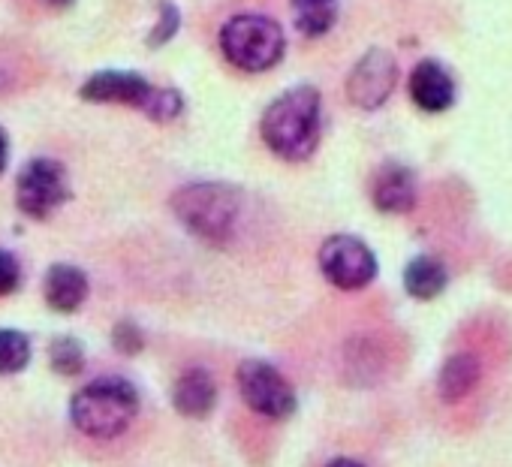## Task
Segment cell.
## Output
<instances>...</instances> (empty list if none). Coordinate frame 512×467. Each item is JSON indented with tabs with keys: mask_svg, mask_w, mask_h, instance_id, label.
<instances>
[{
	"mask_svg": "<svg viewBox=\"0 0 512 467\" xmlns=\"http://www.w3.org/2000/svg\"><path fill=\"white\" fill-rule=\"evenodd\" d=\"M323 127V97L314 85H299L284 91L269 103L263 115V139L266 145L290 163L308 160L320 145Z\"/></svg>",
	"mask_w": 512,
	"mask_h": 467,
	"instance_id": "6da1fadb",
	"label": "cell"
},
{
	"mask_svg": "<svg viewBox=\"0 0 512 467\" xmlns=\"http://www.w3.org/2000/svg\"><path fill=\"white\" fill-rule=\"evenodd\" d=\"M136 413H139V392L124 377H100L82 386L70 401L73 425L94 440L121 437L133 425Z\"/></svg>",
	"mask_w": 512,
	"mask_h": 467,
	"instance_id": "7a4b0ae2",
	"label": "cell"
},
{
	"mask_svg": "<svg viewBox=\"0 0 512 467\" xmlns=\"http://www.w3.org/2000/svg\"><path fill=\"white\" fill-rule=\"evenodd\" d=\"M172 208L193 236L211 245H226L241 214V193L229 184L199 181L181 187L172 196Z\"/></svg>",
	"mask_w": 512,
	"mask_h": 467,
	"instance_id": "3957f363",
	"label": "cell"
},
{
	"mask_svg": "<svg viewBox=\"0 0 512 467\" xmlns=\"http://www.w3.org/2000/svg\"><path fill=\"white\" fill-rule=\"evenodd\" d=\"M220 49L232 67L244 73H266L284 58L287 40L275 19L260 13H241L223 25Z\"/></svg>",
	"mask_w": 512,
	"mask_h": 467,
	"instance_id": "277c9868",
	"label": "cell"
},
{
	"mask_svg": "<svg viewBox=\"0 0 512 467\" xmlns=\"http://www.w3.org/2000/svg\"><path fill=\"white\" fill-rule=\"evenodd\" d=\"M70 199L67 169L52 157H34L19 169L16 178V205L34 220L52 217Z\"/></svg>",
	"mask_w": 512,
	"mask_h": 467,
	"instance_id": "5b68a950",
	"label": "cell"
},
{
	"mask_svg": "<svg viewBox=\"0 0 512 467\" xmlns=\"http://www.w3.org/2000/svg\"><path fill=\"white\" fill-rule=\"evenodd\" d=\"M238 389L244 404L266 419H287L296 413V392L287 377L272 368L269 362H241L238 368Z\"/></svg>",
	"mask_w": 512,
	"mask_h": 467,
	"instance_id": "8992f818",
	"label": "cell"
},
{
	"mask_svg": "<svg viewBox=\"0 0 512 467\" xmlns=\"http://www.w3.org/2000/svg\"><path fill=\"white\" fill-rule=\"evenodd\" d=\"M320 272L338 290H362L377 278V257L356 236H332L320 248Z\"/></svg>",
	"mask_w": 512,
	"mask_h": 467,
	"instance_id": "52a82bcc",
	"label": "cell"
},
{
	"mask_svg": "<svg viewBox=\"0 0 512 467\" xmlns=\"http://www.w3.org/2000/svg\"><path fill=\"white\" fill-rule=\"evenodd\" d=\"M395 85H398L395 58L386 49H371L356 61V67L347 76V100L362 112H374L392 97Z\"/></svg>",
	"mask_w": 512,
	"mask_h": 467,
	"instance_id": "ba28073f",
	"label": "cell"
},
{
	"mask_svg": "<svg viewBox=\"0 0 512 467\" xmlns=\"http://www.w3.org/2000/svg\"><path fill=\"white\" fill-rule=\"evenodd\" d=\"M416 196H419L416 175L404 163L389 160L371 178V202L383 214H407V211H413Z\"/></svg>",
	"mask_w": 512,
	"mask_h": 467,
	"instance_id": "9c48e42d",
	"label": "cell"
},
{
	"mask_svg": "<svg viewBox=\"0 0 512 467\" xmlns=\"http://www.w3.org/2000/svg\"><path fill=\"white\" fill-rule=\"evenodd\" d=\"M151 82L142 79L139 73H127V70H103L97 76H91L82 85V100L88 103H118V106H133L142 109L148 94H151Z\"/></svg>",
	"mask_w": 512,
	"mask_h": 467,
	"instance_id": "30bf717a",
	"label": "cell"
},
{
	"mask_svg": "<svg viewBox=\"0 0 512 467\" xmlns=\"http://www.w3.org/2000/svg\"><path fill=\"white\" fill-rule=\"evenodd\" d=\"M410 100L428 115L446 112L455 103V79H452V73L434 58L419 61L413 67V73H410Z\"/></svg>",
	"mask_w": 512,
	"mask_h": 467,
	"instance_id": "8fae6325",
	"label": "cell"
},
{
	"mask_svg": "<svg viewBox=\"0 0 512 467\" xmlns=\"http://www.w3.org/2000/svg\"><path fill=\"white\" fill-rule=\"evenodd\" d=\"M172 401H175V410H178L181 416H190V419L208 416L211 407H214V401H217L214 377H211L205 368H187V371L175 380Z\"/></svg>",
	"mask_w": 512,
	"mask_h": 467,
	"instance_id": "7c38bea8",
	"label": "cell"
},
{
	"mask_svg": "<svg viewBox=\"0 0 512 467\" xmlns=\"http://www.w3.org/2000/svg\"><path fill=\"white\" fill-rule=\"evenodd\" d=\"M46 302L49 308L61 311V314H73L85 305L88 299V275L76 266H52L46 275Z\"/></svg>",
	"mask_w": 512,
	"mask_h": 467,
	"instance_id": "4fadbf2b",
	"label": "cell"
},
{
	"mask_svg": "<svg viewBox=\"0 0 512 467\" xmlns=\"http://www.w3.org/2000/svg\"><path fill=\"white\" fill-rule=\"evenodd\" d=\"M482 377V365L476 356L470 353H458L452 359H446V365L440 368V377H437V392L446 404H455L461 398H467L476 383Z\"/></svg>",
	"mask_w": 512,
	"mask_h": 467,
	"instance_id": "5bb4252c",
	"label": "cell"
},
{
	"mask_svg": "<svg viewBox=\"0 0 512 467\" xmlns=\"http://www.w3.org/2000/svg\"><path fill=\"white\" fill-rule=\"evenodd\" d=\"M446 284H449V272L437 257H428V254L413 257L404 269V290L419 302L437 299L446 290Z\"/></svg>",
	"mask_w": 512,
	"mask_h": 467,
	"instance_id": "9a60e30c",
	"label": "cell"
},
{
	"mask_svg": "<svg viewBox=\"0 0 512 467\" xmlns=\"http://www.w3.org/2000/svg\"><path fill=\"white\" fill-rule=\"evenodd\" d=\"M299 34L323 37L338 22V0H290Z\"/></svg>",
	"mask_w": 512,
	"mask_h": 467,
	"instance_id": "2e32d148",
	"label": "cell"
},
{
	"mask_svg": "<svg viewBox=\"0 0 512 467\" xmlns=\"http://www.w3.org/2000/svg\"><path fill=\"white\" fill-rule=\"evenodd\" d=\"M31 362V341L19 329H0V374H19Z\"/></svg>",
	"mask_w": 512,
	"mask_h": 467,
	"instance_id": "e0dca14e",
	"label": "cell"
},
{
	"mask_svg": "<svg viewBox=\"0 0 512 467\" xmlns=\"http://www.w3.org/2000/svg\"><path fill=\"white\" fill-rule=\"evenodd\" d=\"M49 362L61 377H76L85 368V347L76 338H55L49 347Z\"/></svg>",
	"mask_w": 512,
	"mask_h": 467,
	"instance_id": "ac0fdd59",
	"label": "cell"
},
{
	"mask_svg": "<svg viewBox=\"0 0 512 467\" xmlns=\"http://www.w3.org/2000/svg\"><path fill=\"white\" fill-rule=\"evenodd\" d=\"M181 109H184V100H181V94L175 88H157L154 85L151 94H148V100H145V106L139 112L148 115L151 121L166 124V121H175L181 115Z\"/></svg>",
	"mask_w": 512,
	"mask_h": 467,
	"instance_id": "d6986e66",
	"label": "cell"
},
{
	"mask_svg": "<svg viewBox=\"0 0 512 467\" xmlns=\"http://www.w3.org/2000/svg\"><path fill=\"white\" fill-rule=\"evenodd\" d=\"M157 10H160V16H157V28L148 34V46H151V49L166 46V43L178 34V25H181L178 7H175V4H169V0H163V4H160Z\"/></svg>",
	"mask_w": 512,
	"mask_h": 467,
	"instance_id": "ffe728a7",
	"label": "cell"
},
{
	"mask_svg": "<svg viewBox=\"0 0 512 467\" xmlns=\"http://www.w3.org/2000/svg\"><path fill=\"white\" fill-rule=\"evenodd\" d=\"M112 344H115V350H118V353L136 356V353L145 347V335H142V329H139L136 323L121 320V323L115 326V332H112Z\"/></svg>",
	"mask_w": 512,
	"mask_h": 467,
	"instance_id": "44dd1931",
	"label": "cell"
},
{
	"mask_svg": "<svg viewBox=\"0 0 512 467\" xmlns=\"http://www.w3.org/2000/svg\"><path fill=\"white\" fill-rule=\"evenodd\" d=\"M19 278H22V269H19V260L0 248V299L10 296L16 287H19Z\"/></svg>",
	"mask_w": 512,
	"mask_h": 467,
	"instance_id": "7402d4cb",
	"label": "cell"
},
{
	"mask_svg": "<svg viewBox=\"0 0 512 467\" xmlns=\"http://www.w3.org/2000/svg\"><path fill=\"white\" fill-rule=\"evenodd\" d=\"M7 160H10V139H7V130L0 127V172L7 169Z\"/></svg>",
	"mask_w": 512,
	"mask_h": 467,
	"instance_id": "603a6c76",
	"label": "cell"
},
{
	"mask_svg": "<svg viewBox=\"0 0 512 467\" xmlns=\"http://www.w3.org/2000/svg\"><path fill=\"white\" fill-rule=\"evenodd\" d=\"M326 467H365L362 461H353V458H335V461H329Z\"/></svg>",
	"mask_w": 512,
	"mask_h": 467,
	"instance_id": "cb8c5ba5",
	"label": "cell"
},
{
	"mask_svg": "<svg viewBox=\"0 0 512 467\" xmlns=\"http://www.w3.org/2000/svg\"><path fill=\"white\" fill-rule=\"evenodd\" d=\"M46 4L55 7V10H70V7L76 4V0H46Z\"/></svg>",
	"mask_w": 512,
	"mask_h": 467,
	"instance_id": "d4e9b609",
	"label": "cell"
}]
</instances>
